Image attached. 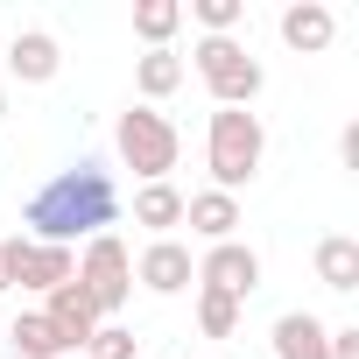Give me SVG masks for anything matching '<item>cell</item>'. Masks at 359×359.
Returning <instances> with one entry per match:
<instances>
[{
	"mask_svg": "<svg viewBox=\"0 0 359 359\" xmlns=\"http://www.w3.org/2000/svg\"><path fill=\"white\" fill-rule=\"evenodd\" d=\"M8 338H15V359H64V338L50 331L43 310H22V317L8 324Z\"/></svg>",
	"mask_w": 359,
	"mask_h": 359,
	"instance_id": "cell-16",
	"label": "cell"
},
{
	"mask_svg": "<svg viewBox=\"0 0 359 359\" xmlns=\"http://www.w3.org/2000/svg\"><path fill=\"white\" fill-rule=\"evenodd\" d=\"M64 359H85V352H64Z\"/></svg>",
	"mask_w": 359,
	"mask_h": 359,
	"instance_id": "cell-26",
	"label": "cell"
},
{
	"mask_svg": "<svg viewBox=\"0 0 359 359\" xmlns=\"http://www.w3.org/2000/svg\"><path fill=\"white\" fill-rule=\"evenodd\" d=\"M85 359H141V352H134V331L127 324H99L92 345H85Z\"/></svg>",
	"mask_w": 359,
	"mask_h": 359,
	"instance_id": "cell-21",
	"label": "cell"
},
{
	"mask_svg": "<svg viewBox=\"0 0 359 359\" xmlns=\"http://www.w3.org/2000/svg\"><path fill=\"white\" fill-rule=\"evenodd\" d=\"M191 15L205 22V36H233L247 22V0H191Z\"/></svg>",
	"mask_w": 359,
	"mask_h": 359,
	"instance_id": "cell-20",
	"label": "cell"
},
{
	"mask_svg": "<svg viewBox=\"0 0 359 359\" xmlns=\"http://www.w3.org/2000/svg\"><path fill=\"white\" fill-rule=\"evenodd\" d=\"M134 282L155 289V296H176V289H191V282H198V261H191L184 240H148V254L134 261Z\"/></svg>",
	"mask_w": 359,
	"mask_h": 359,
	"instance_id": "cell-9",
	"label": "cell"
},
{
	"mask_svg": "<svg viewBox=\"0 0 359 359\" xmlns=\"http://www.w3.org/2000/svg\"><path fill=\"white\" fill-rule=\"evenodd\" d=\"M275 359H331V324L310 310L275 317Z\"/></svg>",
	"mask_w": 359,
	"mask_h": 359,
	"instance_id": "cell-12",
	"label": "cell"
},
{
	"mask_svg": "<svg viewBox=\"0 0 359 359\" xmlns=\"http://www.w3.org/2000/svg\"><path fill=\"white\" fill-rule=\"evenodd\" d=\"M134 226H148L155 240H169V226H184V191H176V184H141L134 191Z\"/></svg>",
	"mask_w": 359,
	"mask_h": 359,
	"instance_id": "cell-14",
	"label": "cell"
},
{
	"mask_svg": "<svg viewBox=\"0 0 359 359\" xmlns=\"http://www.w3.org/2000/svg\"><path fill=\"white\" fill-rule=\"evenodd\" d=\"M78 275V254L71 247H43V240H8V289L22 282V289H57V282H71Z\"/></svg>",
	"mask_w": 359,
	"mask_h": 359,
	"instance_id": "cell-7",
	"label": "cell"
},
{
	"mask_svg": "<svg viewBox=\"0 0 359 359\" xmlns=\"http://www.w3.org/2000/svg\"><path fill=\"white\" fill-rule=\"evenodd\" d=\"M198 78L212 85V99L219 106H254L261 99V85H268V71L247 57V43H233V36H198Z\"/></svg>",
	"mask_w": 359,
	"mask_h": 359,
	"instance_id": "cell-4",
	"label": "cell"
},
{
	"mask_svg": "<svg viewBox=\"0 0 359 359\" xmlns=\"http://www.w3.org/2000/svg\"><path fill=\"white\" fill-rule=\"evenodd\" d=\"M198 289H212V296H233V303H247L254 289H261V254L247 247V240H219L205 261H198Z\"/></svg>",
	"mask_w": 359,
	"mask_h": 359,
	"instance_id": "cell-6",
	"label": "cell"
},
{
	"mask_svg": "<svg viewBox=\"0 0 359 359\" xmlns=\"http://www.w3.org/2000/svg\"><path fill=\"white\" fill-rule=\"evenodd\" d=\"M43 317H50V331L64 338V352H85V345H92V331L106 324V317H99V303L85 296V282H78V275L50 289V310H43Z\"/></svg>",
	"mask_w": 359,
	"mask_h": 359,
	"instance_id": "cell-8",
	"label": "cell"
},
{
	"mask_svg": "<svg viewBox=\"0 0 359 359\" xmlns=\"http://www.w3.org/2000/svg\"><path fill=\"white\" fill-rule=\"evenodd\" d=\"M198 331H205V338H233V331H240V303L198 289Z\"/></svg>",
	"mask_w": 359,
	"mask_h": 359,
	"instance_id": "cell-19",
	"label": "cell"
},
{
	"mask_svg": "<svg viewBox=\"0 0 359 359\" xmlns=\"http://www.w3.org/2000/svg\"><path fill=\"white\" fill-rule=\"evenodd\" d=\"M0 289H8V240H0Z\"/></svg>",
	"mask_w": 359,
	"mask_h": 359,
	"instance_id": "cell-24",
	"label": "cell"
},
{
	"mask_svg": "<svg viewBox=\"0 0 359 359\" xmlns=\"http://www.w3.org/2000/svg\"><path fill=\"white\" fill-rule=\"evenodd\" d=\"M141 359H148V352H141Z\"/></svg>",
	"mask_w": 359,
	"mask_h": 359,
	"instance_id": "cell-28",
	"label": "cell"
},
{
	"mask_svg": "<svg viewBox=\"0 0 359 359\" xmlns=\"http://www.w3.org/2000/svg\"><path fill=\"white\" fill-rule=\"evenodd\" d=\"M0 64H8L22 85H50V78H57V64H64V50H57V36H50V29H22L8 50H0Z\"/></svg>",
	"mask_w": 359,
	"mask_h": 359,
	"instance_id": "cell-10",
	"label": "cell"
},
{
	"mask_svg": "<svg viewBox=\"0 0 359 359\" xmlns=\"http://www.w3.org/2000/svg\"><path fill=\"white\" fill-rule=\"evenodd\" d=\"M184 219H191V233L198 240H233V226H240V198H226V191H198V198H184Z\"/></svg>",
	"mask_w": 359,
	"mask_h": 359,
	"instance_id": "cell-13",
	"label": "cell"
},
{
	"mask_svg": "<svg viewBox=\"0 0 359 359\" xmlns=\"http://www.w3.org/2000/svg\"><path fill=\"white\" fill-rule=\"evenodd\" d=\"M331 36H338V15L324 8V0H296V8H282V43H289L296 57L331 50Z\"/></svg>",
	"mask_w": 359,
	"mask_h": 359,
	"instance_id": "cell-11",
	"label": "cell"
},
{
	"mask_svg": "<svg viewBox=\"0 0 359 359\" xmlns=\"http://www.w3.org/2000/svg\"><path fill=\"white\" fill-rule=\"evenodd\" d=\"M338 162H345V169H359V127H345V134H338Z\"/></svg>",
	"mask_w": 359,
	"mask_h": 359,
	"instance_id": "cell-23",
	"label": "cell"
},
{
	"mask_svg": "<svg viewBox=\"0 0 359 359\" xmlns=\"http://www.w3.org/2000/svg\"><path fill=\"white\" fill-rule=\"evenodd\" d=\"M0 50H8V43H0Z\"/></svg>",
	"mask_w": 359,
	"mask_h": 359,
	"instance_id": "cell-27",
	"label": "cell"
},
{
	"mask_svg": "<svg viewBox=\"0 0 359 359\" xmlns=\"http://www.w3.org/2000/svg\"><path fill=\"white\" fill-rule=\"evenodd\" d=\"M113 148H120V162L141 176V184H169L176 155H184L176 127H169L155 106H127V113H120V127H113Z\"/></svg>",
	"mask_w": 359,
	"mask_h": 359,
	"instance_id": "cell-3",
	"label": "cell"
},
{
	"mask_svg": "<svg viewBox=\"0 0 359 359\" xmlns=\"http://www.w3.org/2000/svg\"><path fill=\"white\" fill-rule=\"evenodd\" d=\"M331 359H359V324H345V331H331Z\"/></svg>",
	"mask_w": 359,
	"mask_h": 359,
	"instance_id": "cell-22",
	"label": "cell"
},
{
	"mask_svg": "<svg viewBox=\"0 0 359 359\" xmlns=\"http://www.w3.org/2000/svg\"><path fill=\"white\" fill-rule=\"evenodd\" d=\"M317 282L324 289H359V240H345V233H331V240H317Z\"/></svg>",
	"mask_w": 359,
	"mask_h": 359,
	"instance_id": "cell-15",
	"label": "cell"
},
{
	"mask_svg": "<svg viewBox=\"0 0 359 359\" xmlns=\"http://www.w3.org/2000/svg\"><path fill=\"white\" fill-rule=\"evenodd\" d=\"M134 85H141V99H169L176 85H184V57H176V50H148L134 64Z\"/></svg>",
	"mask_w": 359,
	"mask_h": 359,
	"instance_id": "cell-17",
	"label": "cell"
},
{
	"mask_svg": "<svg viewBox=\"0 0 359 359\" xmlns=\"http://www.w3.org/2000/svg\"><path fill=\"white\" fill-rule=\"evenodd\" d=\"M0 120H8V92H0Z\"/></svg>",
	"mask_w": 359,
	"mask_h": 359,
	"instance_id": "cell-25",
	"label": "cell"
},
{
	"mask_svg": "<svg viewBox=\"0 0 359 359\" xmlns=\"http://www.w3.org/2000/svg\"><path fill=\"white\" fill-rule=\"evenodd\" d=\"M78 282H85V296L99 303V317H120V310H127V296H134V254L120 247V233H99V240H85Z\"/></svg>",
	"mask_w": 359,
	"mask_h": 359,
	"instance_id": "cell-5",
	"label": "cell"
},
{
	"mask_svg": "<svg viewBox=\"0 0 359 359\" xmlns=\"http://www.w3.org/2000/svg\"><path fill=\"white\" fill-rule=\"evenodd\" d=\"M22 219H29V240H43V247H71V240L113 233V219H120L113 169H106V162H71V169H57L50 184L29 198Z\"/></svg>",
	"mask_w": 359,
	"mask_h": 359,
	"instance_id": "cell-1",
	"label": "cell"
},
{
	"mask_svg": "<svg viewBox=\"0 0 359 359\" xmlns=\"http://www.w3.org/2000/svg\"><path fill=\"white\" fill-rule=\"evenodd\" d=\"M261 155H268V127H261V113H247V106H219V113H212V127H205V162H212V191L240 198V191L254 184Z\"/></svg>",
	"mask_w": 359,
	"mask_h": 359,
	"instance_id": "cell-2",
	"label": "cell"
},
{
	"mask_svg": "<svg viewBox=\"0 0 359 359\" xmlns=\"http://www.w3.org/2000/svg\"><path fill=\"white\" fill-rule=\"evenodd\" d=\"M176 29H184V8H176V0H141V8H134V36L148 50H169Z\"/></svg>",
	"mask_w": 359,
	"mask_h": 359,
	"instance_id": "cell-18",
	"label": "cell"
}]
</instances>
